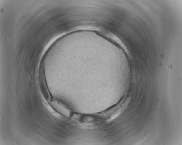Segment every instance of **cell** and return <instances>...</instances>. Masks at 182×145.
I'll return each mask as SVG.
<instances>
[{
    "instance_id": "1",
    "label": "cell",
    "mask_w": 182,
    "mask_h": 145,
    "mask_svg": "<svg viewBox=\"0 0 182 145\" xmlns=\"http://www.w3.org/2000/svg\"><path fill=\"white\" fill-rule=\"evenodd\" d=\"M49 104L53 109L57 113L63 117H69V113L67 110L56 102L51 101L49 102Z\"/></svg>"
}]
</instances>
